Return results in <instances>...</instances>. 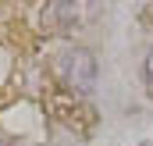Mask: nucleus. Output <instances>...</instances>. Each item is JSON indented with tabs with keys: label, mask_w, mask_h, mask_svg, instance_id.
<instances>
[{
	"label": "nucleus",
	"mask_w": 153,
	"mask_h": 146,
	"mask_svg": "<svg viewBox=\"0 0 153 146\" xmlns=\"http://www.w3.org/2000/svg\"><path fill=\"white\" fill-rule=\"evenodd\" d=\"M53 72L64 82V89H71V93H93V86H96V61L89 50H78V46L64 50L53 61Z\"/></svg>",
	"instance_id": "f257e3e1"
},
{
	"label": "nucleus",
	"mask_w": 153,
	"mask_h": 146,
	"mask_svg": "<svg viewBox=\"0 0 153 146\" xmlns=\"http://www.w3.org/2000/svg\"><path fill=\"white\" fill-rule=\"evenodd\" d=\"M146 82L153 86V46H150V54H146Z\"/></svg>",
	"instance_id": "f03ea898"
}]
</instances>
